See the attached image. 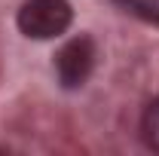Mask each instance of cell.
<instances>
[{
  "label": "cell",
  "mask_w": 159,
  "mask_h": 156,
  "mask_svg": "<svg viewBox=\"0 0 159 156\" xmlns=\"http://www.w3.org/2000/svg\"><path fill=\"white\" fill-rule=\"evenodd\" d=\"M19 31L31 40H52L61 37L70 21L74 9L67 0H25L19 9Z\"/></svg>",
  "instance_id": "6da1fadb"
},
{
  "label": "cell",
  "mask_w": 159,
  "mask_h": 156,
  "mask_svg": "<svg viewBox=\"0 0 159 156\" xmlns=\"http://www.w3.org/2000/svg\"><path fill=\"white\" fill-rule=\"evenodd\" d=\"M95 58H98V52H95V40L92 37L80 34V37L67 40L58 49V55H55V71H58L61 86L64 89H80L92 77Z\"/></svg>",
  "instance_id": "7a4b0ae2"
},
{
  "label": "cell",
  "mask_w": 159,
  "mask_h": 156,
  "mask_svg": "<svg viewBox=\"0 0 159 156\" xmlns=\"http://www.w3.org/2000/svg\"><path fill=\"white\" fill-rule=\"evenodd\" d=\"M116 3L125 12H132V16H138L144 21L159 25V0H116Z\"/></svg>",
  "instance_id": "3957f363"
},
{
  "label": "cell",
  "mask_w": 159,
  "mask_h": 156,
  "mask_svg": "<svg viewBox=\"0 0 159 156\" xmlns=\"http://www.w3.org/2000/svg\"><path fill=\"white\" fill-rule=\"evenodd\" d=\"M144 138H147V144L159 150V98L147 107V113H144Z\"/></svg>",
  "instance_id": "277c9868"
}]
</instances>
